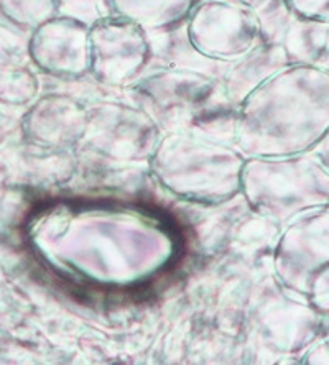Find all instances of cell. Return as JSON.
Wrapping results in <instances>:
<instances>
[{
	"label": "cell",
	"mask_w": 329,
	"mask_h": 365,
	"mask_svg": "<svg viewBox=\"0 0 329 365\" xmlns=\"http://www.w3.org/2000/svg\"><path fill=\"white\" fill-rule=\"evenodd\" d=\"M31 247L66 280L132 288L175 259L180 240L158 212L122 202H61L36 216Z\"/></svg>",
	"instance_id": "6da1fadb"
},
{
	"label": "cell",
	"mask_w": 329,
	"mask_h": 365,
	"mask_svg": "<svg viewBox=\"0 0 329 365\" xmlns=\"http://www.w3.org/2000/svg\"><path fill=\"white\" fill-rule=\"evenodd\" d=\"M329 130V69L290 63L237 106L234 137L247 157L313 152Z\"/></svg>",
	"instance_id": "7a4b0ae2"
},
{
	"label": "cell",
	"mask_w": 329,
	"mask_h": 365,
	"mask_svg": "<svg viewBox=\"0 0 329 365\" xmlns=\"http://www.w3.org/2000/svg\"><path fill=\"white\" fill-rule=\"evenodd\" d=\"M246 158L234 148L194 130L161 135L150 157L158 181L185 201L218 204L241 191Z\"/></svg>",
	"instance_id": "3957f363"
},
{
	"label": "cell",
	"mask_w": 329,
	"mask_h": 365,
	"mask_svg": "<svg viewBox=\"0 0 329 365\" xmlns=\"http://www.w3.org/2000/svg\"><path fill=\"white\" fill-rule=\"evenodd\" d=\"M241 191L260 216L283 227L329 206V170L313 152L246 158Z\"/></svg>",
	"instance_id": "277c9868"
},
{
	"label": "cell",
	"mask_w": 329,
	"mask_h": 365,
	"mask_svg": "<svg viewBox=\"0 0 329 365\" xmlns=\"http://www.w3.org/2000/svg\"><path fill=\"white\" fill-rule=\"evenodd\" d=\"M127 91L161 132L194 130L234 109L224 98L219 78L194 68L148 69Z\"/></svg>",
	"instance_id": "5b68a950"
},
{
	"label": "cell",
	"mask_w": 329,
	"mask_h": 365,
	"mask_svg": "<svg viewBox=\"0 0 329 365\" xmlns=\"http://www.w3.org/2000/svg\"><path fill=\"white\" fill-rule=\"evenodd\" d=\"M185 35L198 56L223 64L263 41L255 9L246 0H196L185 20Z\"/></svg>",
	"instance_id": "8992f818"
},
{
	"label": "cell",
	"mask_w": 329,
	"mask_h": 365,
	"mask_svg": "<svg viewBox=\"0 0 329 365\" xmlns=\"http://www.w3.org/2000/svg\"><path fill=\"white\" fill-rule=\"evenodd\" d=\"M153 45L150 34L116 15L89 25V78L107 88L128 89L150 69Z\"/></svg>",
	"instance_id": "52a82bcc"
},
{
	"label": "cell",
	"mask_w": 329,
	"mask_h": 365,
	"mask_svg": "<svg viewBox=\"0 0 329 365\" xmlns=\"http://www.w3.org/2000/svg\"><path fill=\"white\" fill-rule=\"evenodd\" d=\"M88 106V127L78 147H93L121 160L152 157L161 130L142 107L111 101Z\"/></svg>",
	"instance_id": "ba28073f"
},
{
	"label": "cell",
	"mask_w": 329,
	"mask_h": 365,
	"mask_svg": "<svg viewBox=\"0 0 329 365\" xmlns=\"http://www.w3.org/2000/svg\"><path fill=\"white\" fill-rule=\"evenodd\" d=\"M329 264V206L285 224L273 252L275 278L308 298L313 277Z\"/></svg>",
	"instance_id": "9c48e42d"
},
{
	"label": "cell",
	"mask_w": 329,
	"mask_h": 365,
	"mask_svg": "<svg viewBox=\"0 0 329 365\" xmlns=\"http://www.w3.org/2000/svg\"><path fill=\"white\" fill-rule=\"evenodd\" d=\"M26 51L34 68L59 81L89 78V25L56 15L30 31Z\"/></svg>",
	"instance_id": "30bf717a"
},
{
	"label": "cell",
	"mask_w": 329,
	"mask_h": 365,
	"mask_svg": "<svg viewBox=\"0 0 329 365\" xmlns=\"http://www.w3.org/2000/svg\"><path fill=\"white\" fill-rule=\"evenodd\" d=\"M89 106L73 94L46 93L31 102L25 130L43 147H78L88 127Z\"/></svg>",
	"instance_id": "8fae6325"
},
{
	"label": "cell",
	"mask_w": 329,
	"mask_h": 365,
	"mask_svg": "<svg viewBox=\"0 0 329 365\" xmlns=\"http://www.w3.org/2000/svg\"><path fill=\"white\" fill-rule=\"evenodd\" d=\"M287 51L275 43L262 41L247 55L228 64L219 78L221 89L226 101L237 109V106L249 96L258 84L265 81L280 68L290 64Z\"/></svg>",
	"instance_id": "7c38bea8"
},
{
	"label": "cell",
	"mask_w": 329,
	"mask_h": 365,
	"mask_svg": "<svg viewBox=\"0 0 329 365\" xmlns=\"http://www.w3.org/2000/svg\"><path fill=\"white\" fill-rule=\"evenodd\" d=\"M196 0H106L109 15L136 21L150 35L173 30L186 20Z\"/></svg>",
	"instance_id": "4fadbf2b"
},
{
	"label": "cell",
	"mask_w": 329,
	"mask_h": 365,
	"mask_svg": "<svg viewBox=\"0 0 329 365\" xmlns=\"http://www.w3.org/2000/svg\"><path fill=\"white\" fill-rule=\"evenodd\" d=\"M40 83L34 64L0 66V101L29 106L39 98Z\"/></svg>",
	"instance_id": "5bb4252c"
},
{
	"label": "cell",
	"mask_w": 329,
	"mask_h": 365,
	"mask_svg": "<svg viewBox=\"0 0 329 365\" xmlns=\"http://www.w3.org/2000/svg\"><path fill=\"white\" fill-rule=\"evenodd\" d=\"M0 12L17 29L30 31L56 17V0H0Z\"/></svg>",
	"instance_id": "9a60e30c"
},
{
	"label": "cell",
	"mask_w": 329,
	"mask_h": 365,
	"mask_svg": "<svg viewBox=\"0 0 329 365\" xmlns=\"http://www.w3.org/2000/svg\"><path fill=\"white\" fill-rule=\"evenodd\" d=\"M283 2L296 17L316 24H329V0H283Z\"/></svg>",
	"instance_id": "2e32d148"
},
{
	"label": "cell",
	"mask_w": 329,
	"mask_h": 365,
	"mask_svg": "<svg viewBox=\"0 0 329 365\" xmlns=\"http://www.w3.org/2000/svg\"><path fill=\"white\" fill-rule=\"evenodd\" d=\"M308 299L320 313H329V264L313 277L308 289Z\"/></svg>",
	"instance_id": "e0dca14e"
},
{
	"label": "cell",
	"mask_w": 329,
	"mask_h": 365,
	"mask_svg": "<svg viewBox=\"0 0 329 365\" xmlns=\"http://www.w3.org/2000/svg\"><path fill=\"white\" fill-rule=\"evenodd\" d=\"M300 362L303 364H329V313L323 314L320 337L306 349Z\"/></svg>",
	"instance_id": "ac0fdd59"
},
{
	"label": "cell",
	"mask_w": 329,
	"mask_h": 365,
	"mask_svg": "<svg viewBox=\"0 0 329 365\" xmlns=\"http://www.w3.org/2000/svg\"><path fill=\"white\" fill-rule=\"evenodd\" d=\"M311 64L329 69V24H316L313 26Z\"/></svg>",
	"instance_id": "d6986e66"
},
{
	"label": "cell",
	"mask_w": 329,
	"mask_h": 365,
	"mask_svg": "<svg viewBox=\"0 0 329 365\" xmlns=\"http://www.w3.org/2000/svg\"><path fill=\"white\" fill-rule=\"evenodd\" d=\"M313 153L316 155L318 158L321 160L323 163H325L326 168L329 170V130L325 137H323V140L316 145V148L313 150Z\"/></svg>",
	"instance_id": "ffe728a7"
}]
</instances>
